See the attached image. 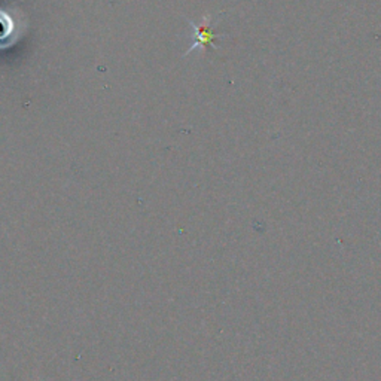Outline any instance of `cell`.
Segmentation results:
<instances>
[{"mask_svg": "<svg viewBox=\"0 0 381 381\" xmlns=\"http://www.w3.org/2000/svg\"><path fill=\"white\" fill-rule=\"evenodd\" d=\"M190 27H193V38H194V42L193 45H190V48L185 52L186 56L188 54H190L195 50H204L206 47H212L215 48V39L217 38L216 33L213 32V27L210 25V20H208V23H204V24H195L190 21Z\"/></svg>", "mask_w": 381, "mask_h": 381, "instance_id": "obj_1", "label": "cell"}, {"mask_svg": "<svg viewBox=\"0 0 381 381\" xmlns=\"http://www.w3.org/2000/svg\"><path fill=\"white\" fill-rule=\"evenodd\" d=\"M12 32V24L6 17L0 15V47L9 41V34Z\"/></svg>", "mask_w": 381, "mask_h": 381, "instance_id": "obj_2", "label": "cell"}]
</instances>
